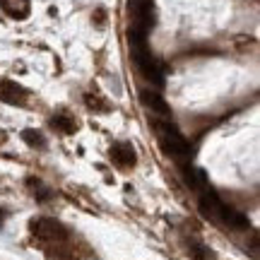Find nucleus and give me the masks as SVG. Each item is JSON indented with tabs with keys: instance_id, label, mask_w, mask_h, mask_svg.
Instances as JSON below:
<instances>
[{
	"instance_id": "f257e3e1",
	"label": "nucleus",
	"mask_w": 260,
	"mask_h": 260,
	"mask_svg": "<svg viewBox=\"0 0 260 260\" xmlns=\"http://www.w3.org/2000/svg\"><path fill=\"white\" fill-rule=\"evenodd\" d=\"M154 130H157V135H159V145L164 147L167 154H171V157H176V159H188L190 157V145H188L186 138H183L174 125L154 121Z\"/></svg>"
},
{
	"instance_id": "f03ea898",
	"label": "nucleus",
	"mask_w": 260,
	"mask_h": 260,
	"mask_svg": "<svg viewBox=\"0 0 260 260\" xmlns=\"http://www.w3.org/2000/svg\"><path fill=\"white\" fill-rule=\"evenodd\" d=\"M31 234H37L39 239L51 243H60L70 239V232L65 229L58 219H51V217H41V219H34L31 222Z\"/></svg>"
},
{
	"instance_id": "7ed1b4c3",
	"label": "nucleus",
	"mask_w": 260,
	"mask_h": 260,
	"mask_svg": "<svg viewBox=\"0 0 260 260\" xmlns=\"http://www.w3.org/2000/svg\"><path fill=\"white\" fill-rule=\"evenodd\" d=\"M27 96H29V92L22 84L12 82V80H3V82H0V102L19 106V104L27 102Z\"/></svg>"
},
{
	"instance_id": "20e7f679",
	"label": "nucleus",
	"mask_w": 260,
	"mask_h": 260,
	"mask_svg": "<svg viewBox=\"0 0 260 260\" xmlns=\"http://www.w3.org/2000/svg\"><path fill=\"white\" fill-rule=\"evenodd\" d=\"M140 102L147 106L149 111L159 113V116H169L171 109H169V104L164 102V96L159 92H152V89H140Z\"/></svg>"
},
{
	"instance_id": "39448f33",
	"label": "nucleus",
	"mask_w": 260,
	"mask_h": 260,
	"mask_svg": "<svg viewBox=\"0 0 260 260\" xmlns=\"http://www.w3.org/2000/svg\"><path fill=\"white\" fill-rule=\"evenodd\" d=\"M111 159L123 169H130L135 167V161H138V154H135V149L130 147L128 142H116L111 147Z\"/></svg>"
},
{
	"instance_id": "423d86ee",
	"label": "nucleus",
	"mask_w": 260,
	"mask_h": 260,
	"mask_svg": "<svg viewBox=\"0 0 260 260\" xmlns=\"http://www.w3.org/2000/svg\"><path fill=\"white\" fill-rule=\"evenodd\" d=\"M3 12H8L12 19L29 17V0H0Z\"/></svg>"
},
{
	"instance_id": "0eeeda50",
	"label": "nucleus",
	"mask_w": 260,
	"mask_h": 260,
	"mask_svg": "<svg viewBox=\"0 0 260 260\" xmlns=\"http://www.w3.org/2000/svg\"><path fill=\"white\" fill-rule=\"evenodd\" d=\"M51 125L56 130H60L63 135H75V133H77V121L70 118V116H65V113L53 116V118H51Z\"/></svg>"
},
{
	"instance_id": "6e6552de",
	"label": "nucleus",
	"mask_w": 260,
	"mask_h": 260,
	"mask_svg": "<svg viewBox=\"0 0 260 260\" xmlns=\"http://www.w3.org/2000/svg\"><path fill=\"white\" fill-rule=\"evenodd\" d=\"M84 104H87V109L89 111H96V113H109L111 111V104L102 99L99 94H84Z\"/></svg>"
},
{
	"instance_id": "1a4fd4ad",
	"label": "nucleus",
	"mask_w": 260,
	"mask_h": 260,
	"mask_svg": "<svg viewBox=\"0 0 260 260\" xmlns=\"http://www.w3.org/2000/svg\"><path fill=\"white\" fill-rule=\"evenodd\" d=\"M188 253H190V258H193V260H217V258H214V253L210 251L207 246H203V243H195V241H190Z\"/></svg>"
},
{
	"instance_id": "9d476101",
	"label": "nucleus",
	"mask_w": 260,
	"mask_h": 260,
	"mask_svg": "<svg viewBox=\"0 0 260 260\" xmlns=\"http://www.w3.org/2000/svg\"><path fill=\"white\" fill-rule=\"evenodd\" d=\"M22 140L27 142L29 147H44V145H46V140H44V135H41V133H37L34 128L22 130Z\"/></svg>"
},
{
	"instance_id": "9b49d317",
	"label": "nucleus",
	"mask_w": 260,
	"mask_h": 260,
	"mask_svg": "<svg viewBox=\"0 0 260 260\" xmlns=\"http://www.w3.org/2000/svg\"><path fill=\"white\" fill-rule=\"evenodd\" d=\"M92 22L96 24V27H104V22H106V12H104V10H96V12L92 15Z\"/></svg>"
}]
</instances>
